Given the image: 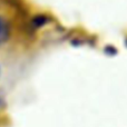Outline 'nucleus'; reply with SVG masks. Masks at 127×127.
<instances>
[{
    "instance_id": "1",
    "label": "nucleus",
    "mask_w": 127,
    "mask_h": 127,
    "mask_svg": "<svg viewBox=\"0 0 127 127\" xmlns=\"http://www.w3.org/2000/svg\"><path fill=\"white\" fill-rule=\"evenodd\" d=\"M10 36V26L9 22L0 16V45L4 44Z\"/></svg>"
}]
</instances>
